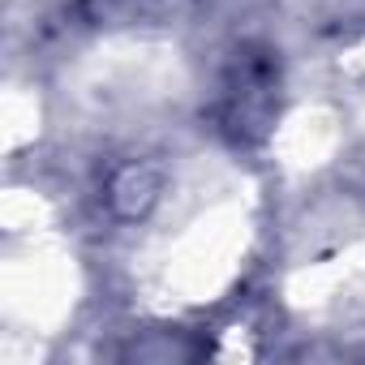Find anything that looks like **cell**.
<instances>
[{"label": "cell", "mask_w": 365, "mask_h": 365, "mask_svg": "<svg viewBox=\"0 0 365 365\" xmlns=\"http://www.w3.org/2000/svg\"><path fill=\"white\" fill-rule=\"evenodd\" d=\"M150 198H155V180L142 172V168H129L116 185H112V202L125 211V215H138V211H146L150 207Z\"/></svg>", "instance_id": "cell-1"}]
</instances>
